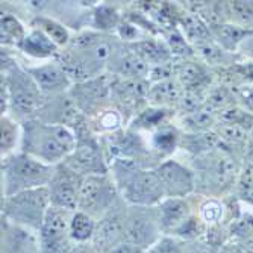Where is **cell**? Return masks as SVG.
<instances>
[{
    "instance_id": "obj_14",
    "label": "cell",
    "mask_w": 253,
    "mask_h": 253,
    "mask_svg": "<svg viewBox=\"0 0 253 253\" xmlns=\"http://www.w3.org/2000/svg\"><path fill=\"white\" fill-rule=\"evenodd\" d=\"M153 170L166 199H187L196 193V176L190 166H185L174 158H169Z\"/></svg>"
},
{
    "instance_id": "obj_40",
    "label": "cell",
    "mask_w": 253,
    "mask_h": 253,
    "mask_svg": "<svg viewBox=\"0 0 253 253\" xmlns=\"http://www.w3.org/2000/svg\"><path fill=\"white\" fill-rule=\"evenodd\" d=\"M93 18H94L93 26L99 32L106 34V29H114V28L119 29V26H120V15H117V12L109 6L97 8Z\"/></svg>"
},
{
    "instance_id": "obj_28",
    "label": "cell",
    "mask_w": 253,
    "mask_h": 253,
    "mask_svg": "<svg viewBox=\"0 0 253 253\" xmlns=\"http://www.w3.org/2000/svg\"><path fill=\"white\" fill-rule=\"evenodd\" d=\"M177 127L182 130V133H205L212 132L218 123V116L210 109H199L196 112L187 114V116L176 117Z\"/></svg>"
},
{
    "instance_id": "obj_32",
    "label": "cell",
    "mask_w": 253,
    "mask_h": 253,
    "mask_svg": "<svg viewBox=\"0 0 253 253\" xmlns=\"http://www.w3.org/2000/svg\"><path fill=\"white\" fill-rule=\"evenodd\" d=\"M96 218L82 211H75L70 221V238L76 244H91V240L96 232Z\"/></svg>"
},
{
    "instance_id": "obj_5",
    "label": "cell",
    "mask_w": 253,
    "mask_h": 253,
    "mask_svg": "<svg viewBox=\"0 0 253 253\" xmlns=\"http://www.w3.org/2000/svg\"><path fill=\"white\" fill-rule=\"evenodd\" d=\"M191 159L193 166L190 167L196 176V191L206 197H217L238 182L240 166L226 147Z\"/></svg>"
},
{
    "instance_id": "obj_25",
    "label": "cell",
    "mask_w": 253,
    "mask_h": 253,
    "mask_svg": "<svg viewBox=\"0 0 253 253\" xmlns=\"http://www.w3.org/2000/svg\"><path fill=\"white\" fill-rule=\"evenodd\" d=\"M127 45L150 67L163 65L174 61L166 41H161L158 38H138L136 41L129 42Z\"/></svg>"
},
{
    "instance_id": "obj_13",
    "label": "cell",
    "mask_w": 253,
    "mask_h": 253,
    "mask_svg": "<svg viewBox=\"0 0 253 253\" xmlns=\"http://www.w3.org/2000/svg\"><path fill=\"white\" fill-rule=\"evenodd\" d=\"M72 211L50 206L40 231V246L42 253H68L75 243L70 238Z\"/></svg>"
},
{
    "instance_id": "obj_20",
    "label": "cell",
    "mask_w": 253,
    "mask_h": 253,
    "mask_svg": "<svg viewBox=\"0 0 253 253\" xmlns=\"http://www.w3.org/2000/svg\"><path fill=\"white\" fill-rule=\"evenodd\" d=\"M174 78L185 91H208L211 88V73L208 65L202 61H194L193 58L174 61Z\"/></svg>"
},
{
    "instance_id": "obj_38",
    "label": "cell",
    "mask_w": 253,
    "mask_h": 253,
    "mask_svg": "<svg viewBox=\"0 0 253 253\" xmlns=\"http://www.w3.org/2000/svg\"><path fill=\"white\" fill-rule=\"evenodd\" d=\"M188 243L171 235H161L144 253H187Z\"/></svg>"
},
{
    "instance_id": "obj_44",
    "label": "cell",
    "mask_w": 253,
    "mask_h": 253,
    "mask_svg": "<svg viewBox=\"0 0 253 253\" xmlns=\"http://www.w3.org/2000/svg\"><path fill=\"white\" fill-rule=\"evenodd\" d=\"M187 253H217V252L212 249V246L203 244L199 241H193V243H188Z\"/></svg>"
},
{
    "instance_id": "obj_18",
    "label": "cell",
    "mask_w": 253,
    "mask_h": 253,
    "mask_svg": "<svg viewBox=\"0 0 253 253\" xmlns=\"http://www.w3.org/2000/svg\"><path fill=\"white\" fill-rule=\"evenodd\" d=\"M149 72L150 65H147L126 42L120 44L108 65V73L123 79H147Z\"/></svg>"
},
{
    "instance_id": "obj_24",
    "label": "cell",
    "mask_w": 253,
    "mask_h": 253,
    "mask_svg": "<svg viewBox=\"0 0 253 253\" xmlns=\"http://www.w3.org/2000/svg\"><path fill=\"white\" fill-rule=\"evenodd\" d=\"M146 136H147V141H149L152 152L161 161H166L169 158H173V153L179 150L182 130L173 122V123L164 125L163 127H159L158 130Z\"/></svg>"
},
{
    "instance_id": "obj_34",
    "label": "cell",
    "mask_w": 253,
    "mask_h": 253,
    "mask_svg": "<svg viewBox=\"0 0 253 253\" xmlns=\"http://www.w3.org/2000/svg\"><path fill=\"white\" fill-rule=\"evenodd\" d=\"M214 132L218 135L220 141L223 144V147L229 149H247V141H249V132L237 125L232 123H226V122H220L217 123Z\"/></svg>"
},
{
    "instance_id": "obj_26",
    "label": "cell",
    "mask_w": 253,
    "mask_h": 253,
    "mask_svg": "<svg viewBox=\"0 0 253 253\" xmlns=\"http://www.w3.org/2000/svg\"><path fill=\"white\" fill-rule=\"evenodd\" d=\"M220 147H223V144L214 130L205 133H182L179 144V150L188 153L191 158L206 155Z\"/></svg>"
},
{
    "instance_id": "obj_42",
    "label": "cell",
    "mask_w": 253,
    "mask_h": 253,
    "mask_svg": "<svg viewBox=\"0 0 253 253\" xmlns=\"http://www.w3.org/2000/svg\"><path fill=\"white\" fill-rule=\"evenodd\" d=\"M237 99H238V105L241 108H244L246 111L253 114V84L244 85L241 89H238Z\"/></svg>"
},
{
    "instance_id": "obj_22",
    "label": "cell",
    "mask_w": 253,
    "mask_h": 253,
    "mask_svg": "<svg viewBox=\"0 0 253 253\" xmlns=\"http://www.w3.org/2000/svg\"><path fill=\"white\" fill-rule=\"evenodd\" d=\"M23 55L32 59H44L45 62L56 59L61 49L40 29L31 28L20 45L17 47Z\"/></svg>"
},
{
    "instance_id": "obj_31",
    "label": "cell",
    "mask_w": 253,
    "mask_h": 253,
    "mask_svg": "<svg viewBox=\"0 0 253 253\" xmlns=\"http://www.w3.org/2000/svg\"><path fill=\"white\" fill-rule=\"evenodd\" d=\"M91 129L94 130L96 135L103 136V135H109L114 132H119L126 126V122L122 116V112L119 109H116L112 105L102 109L100 112H97L94 117L88 119Z\"/></svg>"
},
{
    "instance_id": "obj_9",
    "label": "cell",
    "mask_w": 253,
    "mask_h": 253,
    "mask_svg": "<svg viewBox=\"0 0 253 253\" xmlns=\"http://www.w3.org/2000/svg\"><path fill=\"white\" fill-rule=\"evenodd\" d=\"M120 200L116 182L109 173L85 176L81 182L78 211L100 220Z\"/></svg>"
},
{
    "instance_id": "obj_3",
    "label": "cell",
    "mask_w": 253,
    "mask_h": 253,
    "mask_svg": "<svg viewBox=\"0 0 253 253\" xmlns=\"http://www.w3.org/2000/svg\"><path fill=\"white\" fill-rule=\"evenodd\" d=\"M23 138L20 152L47 166H58L70 156L76 147V135L62 125L45 123L40 119H31L21 123Z\"/></svg>"
},
{
    "instance_id": "obj_19",
    "label": "cell",
    "mask_w": 253,
    "mask_h": 253,
    "mask_svg": "<svg viewBox=\"0 0 253 253\" xmlns=\"http://www.w3.org/2000/svg\"><path fill=\"white\" fill-rule=\"evenodd\" d=\"M158 221L163 235H174L177 229L191 215V203L187 199H164L158 206Z\"/></svg>"
},
{
    "instance_id": "obj_21",
    "label": "cell",
    "mask_w": 253,
    "mask_h": 253,
    "mask_svg": "<svg viewBox=\"0 0 253 253\" xmlns=\"http://www.w3.org/2000/svg\"><path fill=\"white\" fill-rule=\"evenodd\" d=\"M185 89L179 84V81L173 76L169 79H163L150 84L149 86V94H147V103L150 106L158 108H167L177 111Z\"/></svg>"
},
{
    "instance_id": "obj_1",
    "label": "cell",
    "mask_w": 253,
    "mask_h": 253,
    "mask_svg": "<svg viewBox=\"0 0 253 253\" xmlns=\"http://www.w3.org/2000/svg\"><path fill=\"white\" fill-rule=\"evenodd\" d=\"M120 47L119 38L99 31H82L59 52L56 61L73 84L108 73V65Z\"/></svg>"
},
{
    "instance_id": "obj_33",
    "label": "cell",
    "mask_w": 253,
    "mask_h": 253,
    "mask_svg": "<svg viewBox=\"0 0 253 253\" xmlns=\"http://www.w3.org/2000/svg\"><path fill=\"white\" fill-rule=\"evenodd\" d=\"M237 93L224 85H218L214 86L211 85V88L206 91V100H205V108L210 109L214 114H221L223 111L232 108L237 105Z\"/></svg>"
},
{
    "instance_id": "obj_41",
    "label": "cell",
    "mask_w": 253,
    "mask_h": 253,
    "mask_svg": "<svg viewBox=\"0 0 253 253\" xmlns=\"http://www.w3.org/2000/svg\"><path fill=\"white\" fill-rule=\"evenodd\" d=\"M237 185H238L240 199L253 205V166L247 167L244 171L240 173Z\"/></svg>"
},
{
    "instance_id": "obj_16",
    "label": "cell",
    "mask_w": 253,
    "mask_h": 253,
    "mask_svg": "<svg viewBox=\"0 0 253 253\" xmlns=\"http://www.w3.org/2000/svg\"><path fill=\"white\" fill-rule=\"evenodd\" d=\"M82 179V176H79L64 163L55 166L53 176L47 185L52 206L72 212L78 211L79 188Z\"/></svg>"
},
{
    "instance_id": "obj_29",
    "label": "cell",
    "mask_w": 253,
    "mask_h": 253,
    "mask_svg": "<svg viewBox=\"0 0 253 253\" xmlns=\"http://www.w3.org/2000/svg\"><path fill=\"white\" fill-rule=\"evenodd\" d=\"M31 28H35V29H40L41 32H44L61 50H64L72 41L70 31L67 29L64 23H61L59 20L49 17V15H44V14L35 15L31 21Z\"/></svg>"
},
{
    "instance_id": "obj_36",
    "label": "cell",
    "mask_w": 253,
    "mask_h": 253,
    "mask_svg": "<svg viewBox=\"0 0 253 253\" xmlns=\"http://www.w3.org/2000/svg\"><path fill=\"white\" fill-rule=\"evenodd\" d=\"M223 9L227 14L226 21L253 31V2H224Z\"/></svg>"
},
{
    "instance_id": "obj_17",
    "label": "cell",
    "mask_w": 253,
    "mask_h": 253,
    "mask_svg": "<svg viewBox=\"0 0 253 253\" xmlns=\"http://www.w3.org/2000/svg\"><path fill=\"white\" fill-rule=\"evenodd\" d=\"M25 68L31 75V78L35 81L44 97H56L67 94L73 86L72 79L68 78L62 65L56 59L38 65H29Z\"/></svg>"
},
{
    "instance_id": "obj_8",
    "label": "cell",
    "mask_w": 253,
    "mask_h": 253,
    "mask_svg": "<svg viewBox=\"0 0 253 253\" xmlns=\"http://www.w3.org/2000/svg\"><path fill=\"white\" fill-rule=\"evenodd\" d=\"M75 135L78 140L76 147L64 161V164L82 177L109 173V164L105 156L100 136L91 129L88 119L75 130Z\"/></svg>"
},
{
    "instance_id": "obj_35",
    "label": "cell",
    "mask_w": 253,
    "mask_h": 253,
    "mask_svg": "<svg viewBox=\"0 0 253 253\" xmlns=\"http://www.w3.org/2000/svg\"><path fill=\"white\" fill-rule=\"evenodd\" d=\"M0 32H2V44L11 45V47H18L28 34L18 17L8 12L2 14V18H0Z\"/></svg>"
},
{
    "instance_id": "obj_12",
    "label": "cell",
    "mask_w": 253,
    "mask_h": 253,
    "mask_svg": "<svg viewBox=\"0 0 253 253\" xmlns=\"http://www.w3.org/2000/svg\"><path fill=\"white\" fill-rule=\"evenodd\" d=\"M163 232H161L156 206H132L127 205L125 241L146 250L152 246Z\"/></svg>"
},
{
    "instance_id": "obj_15",
    "label": "cell",
    "mask_w": 253,
    "mask_h": 253,
    "mask_svg": "<svg viewBox=\"0 0 253 253\" xmlns=\"http://www.w3.org/2000/svg\"><path fill=\"white\" fill-rule=\"evenodd\" d=\"M127 203L120 200L112 206L100 220H97L96 232L91 240V247L94 253H108L116 246L125 243V227H126Z\"/></svg>"
},
{
    "instance_id": "obj_2",
    "label": "cell",
    "mask_w": 253,
    "mask_h": 253,
    "mask_svg": "<svg viewBox=\"0 0 253 253\" xmlns=\"http://www.w3.org/2000/svg\"><path fill=\"white\" fill-rule=\"evenodd\" d=\"M45 97L35 81L17 61H8L2 52V116L14 117L18 122L35 119Z\"/></svg>"
},
{
    "instance_id": "obj_45",
    "label": "cell",
    "mask_w": 253,
    "mask_h": 253,
    "mask_svg": "<svg viewBox=\"0 0 253 253\" xmlns=\"http://www.w3.org/2000/svg\"><path fill=\"white\" fill-rule=\"evenodd\" d=\"M108 253H144V250L140 249V247H136V246H133V244H130V243H126L125 241V243L116 246V247H114Z\"/></svg>"
},
{
    "instance_id": "obj_43",
    "label": "cell",
    "mask_w": 253,
    "mask_h": 253,
    "mask_svg": "<svg viewBox=\"0 0 253 253\" xmlns=\"http://www.w3.org/2000/svg\"><path fill=\"white\" fill-rule=\"evenodd\" d=\"M237 53H238L240 56H244V58L253 61V31H250V32L246 35V38L241 41V44H240V47H238Z\"/></svg>"
},
{
    "instance_id": "obj_23",
    "label": "cell",
    "mask_w": 253,
    "mask_h": 253,
    "mask_svg": "<svg viewBox=\"0 0 253 253\" xmlns=\"http://www.w3.org/2000/svg\"><path fill=\"white\" fill-rule=\"evenodd\" d=\"M176 111L174 109H167V108H158V106H150L147 105L144 109L133 117V120L129 123V129L136 130L140 133L149 135L159 127H163L164 125L173 123L176 119Z\"/></svg>"
},
{
    "instance_id": "obj_11",
    "label": "cell",
    "mask_w": 253,
    "mask_h": 253,
    "mask_svg": "<svg viewBox=\"0 0 253 253\" xmlns=\"http://www.w3.org/2000/svg\"><path fill=\"white\" fill-rule=\"evenodd\" d=\"M150 82L147 79H112L111 88V105L122 112L126 122V126L133 120L141 109H144L147 103Z\"/></svg>"
},
{
    "instance_id": "obj_30",
    "label": "cell",
    "mask_w": 253,
    "mask_h": 253,
    "mask_svg": "<svg viewBox=\"0 0 253 253\" xmlns=\"http://www.w3.org/2000/svg\"><path fill=\"white\" fill-rule=\"evenodd\" d=\"M0 130H2V138H0V153H2V159L17 153V150L20 152L21 138H23L21 122L15 120L9 114L8 116H2V120H0Z\"/></svg>"
},
{
    "instance_id": "obj_6",
    "label": "cell",
    "mask_w": 253,
    "mask_h": 253,
    "mask_svg": "<svg viewBox=\"0 0 253 253\" xmlns=\"http://www.w3.org/2000/svg\"><path fill=\"white\" fill-rule=\"evenodd\" d=\"M55 167L28 153L17 152L2 159V197L49 185Z\"/></svg>"
},
{
    "instance_id": "obj_4",
    "label": "cell",
    "mask_w": 253,
    "mask_h": 253,
    "mask_svg": "<svg viewBox=\"0 0 253 253\" xmlns=\"http://www.w3.org/2000/svg\"><path fill=\"white\" fill-rule=\"evenodd\" d=\"M109 174L116 182L120 197L132 206H158L166 199L155 170L144 169L132 159H114Z\"/></svg>"
},
{
    "instance_id": "obj_39",
    "label": "cell",
    "mask_w": 253,
    "mask_h": 253,
    "mask_svg": "<svg viewBox=\"0 0 253 253\" xmlns=\"http://www.w3.org/2000/svg\"><path fill=\"white\" fill-rule=\"evenodd\" d=\"M218 120L237 125V126L246 129L247 132H250L253 129V114L246 111L240 105H235L232 108L223 111L221 114H218Z\"/></svg>"
},
{
    "instance_id": "obj_37",
    "label": "cell",
    "mask_w": 253,
    "mask_h": 253,
    "mask_svg": "<svg viewBox=\"0 0 253 253\" xmlns=\"http://www.w3.org/2000/svg\"><path fill=\"white\" fill-rule=\"evenodd\" d=\"M224 212H226V208L221 200H218L217 197H206L199 205L197 215L200 217V220L205 223L206 227H212L221 223Z\"/></svg>"
},
{
    "instance_id": "obj_10",
    "label": "cell",
    "mask_w": 253,
    "mask_h": 253,
    "mask_svg": "<svg viewBox=\"0 0 253 253\" xmlns=\"http://www.w3.org/2000/svg\"><path fill=\"white\" fill-rule=\"evenodd\" d=\"M114 76L103 73L94 79L73 84L68 96L86 119L94 117L102 109L111 106V88Z\"/></svg>"
},
{
    "instance_id": "obj_46",
    "label": "cell",
    "mask_w": 253,
    "mask_h": 253,
    "mask_svg": "<svg viewBox=\"0 0 253 253\" xmlns=\"http://www.w3.org/2000/svg\"><path fill=\"white\" fill-rule=\"evenodd\" d=\"M218 253H247L246 249L241 246V244H237V243H227V244H223L220 252Z\"/></svg>"
},
{
    "instance_id": "obj_27",
    "label": "cell",
    "mask_w": 253,
    "mask_h": 253,
    "mask_svg": "<svg viewBox=\"0 0 253 253\" xmlns=\"http://www.w3.org/2000/svg\"><path fill=\"white\" fill-rule=\"evenodd\" d=\"M210 29H211V35H212L214 41L227 53L237 52L241 41L250 32L249 29L240 28V26L234 25V23H229V21L215 23V25L210 26Z\"/></svg>"
},
{
    "instance_id": "obj_7",
    "label": "cell",
    "mask_w": 253,
    "mask_h": 253,
    "mask_svg": "<svg viewBox=\"0 0 253 253\" xmlns=\"http://www.w3.org/2000/svg\"><path fill=\"white\" fill-rule=\"evenodd\" d=\"M50 206L52 200L47 187L35 188L2 197V215L6 223L40 234Z\"/></svg>"
}]
</instances>
